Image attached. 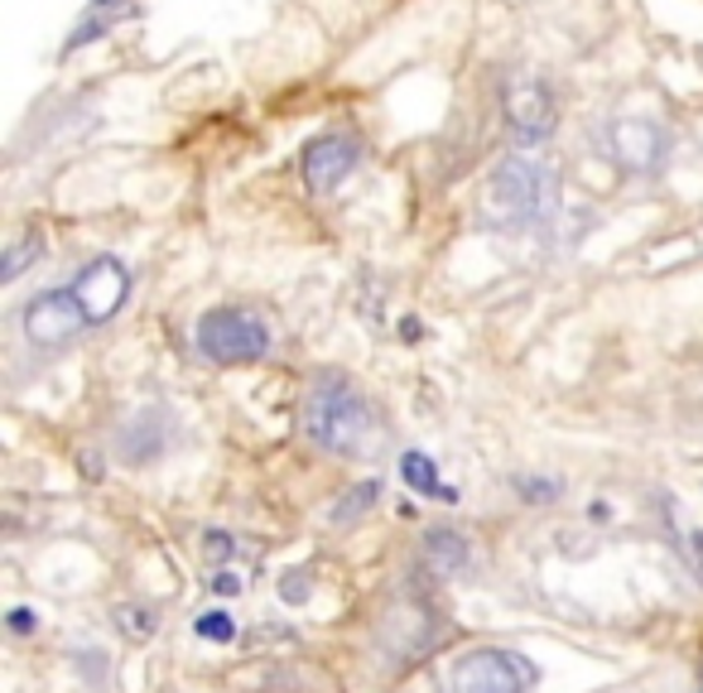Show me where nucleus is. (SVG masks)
<instances>
[{"label": "nucleus", "instance_id": "obj_1", "mask_svg": "<svg viewBox=\"0 0 703 693\" xmlns=\"http://www.w3.org/2000/svg\"><path fill=\"white\" fill-rule=\"evenodd\" d=\"M560 212V174L535 154H516L487 184V222L506 231H544Z\"/></svg>", "mask_w": 703, "mask_h": 693}, {"label": "nucleus", "instance_id": "obj_2", "mask_svg": "<svg viewBox=\"0 0 703 693\" xmlns=\"http://www.w3.org/2000/svg\"><path fill=\"white\" fill-rule=\"evenodd\" d=\"M304 429L319 448H329L337 458H357L376 434V409L361 395L357 381L347 376H323L304 400Z\"/></svg>", "mask_w": 703, "mask_h": 693}, {"label": "nucleus", "instance_id": "obj_3", "mask_svg": "<svg viewBox=\"0 0 703 693\" xmlns=\"http://www.w3.org/2000/svg\"><path fill=\"white\" fill-rule=\"evenodd\" d=\"M193 343L217 367H246L270 351V323L256 309H208L198 319Z\"/></svg>", "mask_w": 703, "mask_h": 693}, {"label": "nucleus", "instance_id": "obj_4", "mask_svg": "<svg viewBox=\"0 0 703 693\" xmlns=\"http://www.w3.org/2000/svg\"><path fill=\"white\" fill-rule=\"evenodd\" d=\"M535 665L516 650H468L448 665L443 693H530Z\"/></svg>", "mask_w": 703, "mask_h": 693}, {"label": "nucleus", "instance_id": "obj_5", "mask_svg": "<svg viewBox=\"0 0 703 693\" xmlns=\"http://www.w3.org/2000/svg\"><path fill=\"white\" fill-rule=\"evenodd\" d=\"M602 150L612 154V164L632 169V174H656L670 154V130L650 116H616L602 130Z\"/></svg>", "mask_w": 703, "mask_h": 693}, {"label": "nucleus", "instance_id": "obj_6", "mask_svg": "<svg viewBox=\"0 0 703 693\" xmlns=\"http://www.w3.org/2000/svg\"><path fill=\"white\" fill-rule=\"evenodd\" d=\"M506 126H511L516 145L535 150L554 136L560 126V106H554V92L544 78H511L506 82Z\"/></svg>", "mask_w": 703, "mask_h": 693}, {"label": "nucleus", "instance_id": "obj_7", "mask_svg": "<svg viewBox=\"0 0 703 693\" xmlns=\"http://www.w3.org/2000/svg\"><path fill=\"white\" fill-rule=\"evenodd\" d=\"M82 327H88V313H82L72 289H48V294L30 299V309H24V337L34 347H68Z\"/></svg>", "mask_w": 703, "mask_h": 693}, {"label": "nucleus", "instance_id": "obj_8", "mask_svg": "<svg viewBox=\"0 0 703 693\" xmlns=\"http://www.w3.org/2000/svg\"><path fill=\"white\" fill-rule=\"evenodd\" d=\"M68 289L78 294L82 313H88V327H92V323H106L120 313V303H126V294H130V270L116 261V255H96Z\"/></svg>", "mask_w": 703, "mask_h": 693}, {"label": "nucleus", "instance_id": "obj_9", "mask_svg": "<svg viewBox=\"0 0 703 693\" xmlns=\"http://www.w3.org/2000/svg\"><path fill=\"white\" fill-rule=\"evenodd\" d=\"M361 164V145L352 136H337V130H329V136H313L304 145V154H299V169H304V184L309 193H337V184L352 174V169Z\"/></svg>", "mask_w": 703, "mask_h": 693}, {"label": "nucleus", "instance_id": "obj_10", "mask_svg": "<svg viewBox=\"0 0 703 693\" xmlns=\"http://www.w3.org/2000/svg\"><path fill=\"white\" fill-rule=\"evenodd\" d=\"M130 10H136V5H126V0H92L88 15H82V20L68 30L64 54H72V48H88V44L102 39V34H112V30H116V20H120V15H130Z\"/></svg>", "mask_w": 703, "mask_h": 693}, {"label": "nucleus", "instance_id": "obj_11", "mask_svg": "<svg viewBox=\"0 0 703 693\" xmlns=\"http://www.w3.org/2000/svg\"><path fill=\"white\" fill-rule=\"evenodd\" d=\"M468 558H472V550L458 530H434L429 540H424V564L439 578H458L468 568Z\"/></svg>", "mask_w": 703, "mask_h": 693}, {"label": "nucleus", "instance_id": "obj_12", "mask_svg": "<svg viewBox=\"0 0 703 693\" xmlns=\"http://www.w3.org/2000/svg\"><path fill=\"white\" fill-rule=\"evenodd\" d=\"M400 477H405V486H410V492H419V496H439V501H458L453 486H443V482H439V462H434L429 453H405V458H400Z\"/></svg>", "mask_w": 703, "mask_h": 693}, {"label": "nucleus", "instance_id": "obj_13", "mask_svg": "<svg viewBox=\"0 0 703 693\" xmlns=\"http://www.w3.org/2000/svg\"><path fill=\"white\" fill-rule=\"evenodd\" d=\"M665 525H670L675 544H680L684 564L694 568V578L703 582V530H699V525H689V520H684V510H680V501H675V496H665Z\"/></svg>", "mask_w": 703, "mask_h": 693}, {"label": "nucleus", "instance_id": "obj_14", "mask_svg": "<svg viewBox=\"0 0 703 693\" xmlns=\"http://www.w3.org/2000/svg\"><path fill=\"white\" fill-rule=\"evenodd\" d=\"M44 255V236L39 231H30V236H20V241H10V251H5V261H0V279H20L24 270H30L34 261H39Z\"/></svg>", "mask_w": 703, "mask_h": 693}, {"label": "nucleus", "instance_id": "obj_15", "mask_svg": "<svg viewBox=\"0 0 703 693\" xmlns=\"http://www.w3.org/2000/svg\"><path fill=\"white\" fill-rule=\"evenodd\" d=\"M193 631H198L203 640H212V646H232V636H237V622L227 612H203L198 622H193Z\"/></svg>", "mask_w": 703, "mask_h": 693}, {"label": "nucleus", "instance_id": "obj_16", "mask_svg": "<svg viewBox=\"0 0 703 693\" xmlns=\"http://www.w3.org/2000/svg\"><path fill=\"white\" fill-rule=\"evenodd\" d=\"M371 501H376V482H361L357 492H347V496H343V506L333 510V520H357Z\"/></svg>", "mask_w": 703, "mask_h": 693}, {"label": "nucleus", "instance_id": "obj_17", "mask_svg": "<svg viewBox=\"0 0 703 693\" xmlns=\"http://www.w3.org/2000/svg\"><path fill=\"white\" fill-rule=\"evenodd\" d=\"M212 588L222 592V598H237V592H246V574H237V568H222V574L212 578Z\"/></svg>", "mask_w": 703, "mask_h": 693}, {"label": "nucleus", "instance_id": "obj_18", "mask_svg": "<svg viewBox=\"0 0 703 693\" xmlns=\"http://www.w3.org/2000/svg\"><path fill=\"white\" fill-rule=\"evenodd\" d=\"M120 626H126L130 631V636H150V631H154V622H145V612H140V607H120Z\"/></svg>", "mask_w": 703, "mask_h": 693}, {"label": "nucleus", "instance_id": "obj_19", "mask_svg": "<svg viewBox=\"0 0 703 693\" xmlns=\"http://www.w3.org/2000/svg\"><path fill=\"white\" fill-rule=\"evenodd\" d=\"M304 578H309V574H299V568H295V574H285V582H280V592H285V602H304V598H309V588H304Z\"/></svg>", "mask_w": 703, "mask_h": 693}, {"label": "nucleus", "instance_id": "obj_20", "mask_svg": "<svg viewBox=\"0 0 703 693\" xmlns=\"http://www.w3.org/2000/svg\"><path fill=\"white\" fill-rule=\"evenodd\" d=\"M520 492H526L530 501H550V496H560V482H535V477H526V482H520Z\"/></svg>", "mask_w": 703, "mask_h": 693}, {"label": "nucleus", "instance_id": "obj_21", "mask_svg": "<svg viewBox=\"0 0 703 693\" xmlns=\"http://www.w3.org/2000/svg\"><path fill=\"white\" fill-rule=\"evenodd\" d=\"M208 554H212V558H232V554H237V540H232V534H222V530H212V534H208Z\"/></svg>", "mask_w": 703, "mask_h": 693}, {"label": "nucleus", "instance_id": "obj_22", "mask_svg": "<svg viewBox=\"0 0 703 693\" xmlns=\"http://www.w3.org/2000/svg\"><path fill=\"white\" fill-rule=\"evenodd\" d=\"M34 626H39V616H34L30 607H15V612H10V631H20L24 636V631H34Z\"/></svg>", "mask_w": 703, "mask_h": 693}, {"label": "nucleus", "instance_id": "obj_23", "mask_svg": "<svg viewBox=\"0 0 703 693\" xmlns=\"http://www.w3.org/2000/svg\"><path fill=\"white\" fill-rule=\"evenodd\" d=\"M699 693H703V679H699Z\"/></svg>", "mask_w": 703, "mask_h": 693}]
</instances>
